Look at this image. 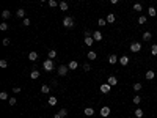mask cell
I'll use <instances>...</instances> for the list:
<instances>
[{
	"mask_svg": "<svg viewBox=\"0 0 157 118\" xmlns=\"http://www.w3.org/2000/svg\"><path fill=\"white\" fill-rule=\"evenodd\" d=\"M16 16H17V18H24V16H25V10H22V8L17 10V11H16Z\"/></svg>",
	"mask_w": 157,
	"mask_h": 118,
	"instance_id": "cell-24",
	"label": "cell"
},
{
	"mask_svg": "<svg viewBox=\"0 0 157 118\" xmlns=\"http://www.w3.org/2000/svg\"><path fill=\"white\" fill-rule=\"evenodd\" d=\"M53 118H63V117H61V115H60V113H57V115H55V117H53Z\"/></svg>",
	"mask_w": 157,
	"mask_h": 118,
	"instance_id": "cell-45",
	"label": "cell"
},
{
	"mask_svg": "<svg viewBox=\"0 0 157 118\" xmlns=\"http://www.w3.org/2000/svg\"><path fill=\"white\" fill-rule=\"evenodd\" d=\"M118 60H120V58H118V57L115 55V54H112V55H108V63H110V65H115V63H116Z\"/></svg>",
	"mask_w": 157,
	"mask_h": 118,
	"instance_id": "cell-10",
	"label": "cell"
},
{
	"mask_svg": "<svg viewBox=\"0 0 157 118\" xmlns=\"http://www.w3.org/2000/svg\"><path fill=\"white\" fill-rule=\"evenodd\" d=\"M83 69H85V71H90V69H91V66L88 65V63H85V65H83Z\"/></svg>",
	"mask_w": 157,
	"mask_h": 118,
	"instance_id": "cell-41",
	"label": "cell"
},
{
	"mask_svg": "<svg viewBox=\"0 0 157 118\" xmlns=\"http://www.w3.org/2000/svg\"><path fill=\"white\" fill-rule=\"evenodd\" d=\"M135 117H137V118H141V117H143V109H135Z\"/></svg>",
	"mask_w": 157,
	"mask_h": 118,
	"instance_id": "cell-23",
	"label": "cell"
},
{
	"mask_svg": "<svg viewBox=\"0 0 157 118\" xmlns=\"http://www.w3.org/2000/svg\"><path fill=\"white\" fill-rule=\"evenodd\" d=\"M88 60H96V57H97V54L96 52H93V50H90V52H88Z\"/></svg>",
	"mask_w": 157,
	"mask_h": 118,
	"instance_id": "cell-18",
	"label": "cell"
},
{
	"mask_svg": "<svg viewBox=\"0 0 157 118\" xmlns=\"http://www.w3.org/2000/svg\"><path fill=\"white\" fill-rule=\"evenodd\" d=\"M55 57H57V50H49V58H50V60H52V58H55Z\"/></svg>",
	"mask_w": 157,
	"mask_h": 118,
	"instance_id": "cell-29",
	"label": "cell"
},
{
	"mask_svg": "<svg viewBox=\"0 0 157 118\" xmlns=\"http://www.w3.org/2000/svg\"><path fill=\"white\" fill-rule=\"evenodd\" d=\"M10 44V38H5V39H3V46H8Z\"/></svg>",
	"mask_w": 157,
	"mask_h": 118,
	"instance_id": "cell-42",
	"label": "cell"
},
{
	"mask_svg": "<svg viewBox=\"0 0 157 118\" xmlns=\"http://www.w3.org/2000/svg\"><path fill=\"white\" fill-rule=\"evenodd\" d=\"M132 101H134V104H140V101H141V96H138V95H135L134 98H132Z\"/></svg>",
	"mask_w": 157,
	"mask_h": 118,
	"instance_id": "cell-27",
	"label": "cell"
},
{
	"mask_svg": "<svg viewBox=\"0 0 157 118\" xmlns=\"http://www.w3.org/2000/svg\"><path fill=\"white\" fill-rule=\"evenodd\" d=\"M110 88H112L110 83H102V85H101V91H102L104 95H107V93H110Z\"/></svg>",
	"mask_w": 157,
	"mask_h": 118,
	"instance_id": "cell-5",
	"label": "cell"
},
{
	"mask_svg": "<svg viewBox=\"0 0 157 118\" xmlns=\"http://www.w3.org/2000/svg\"><path fill=\"white\" fill-rule=\"evenodd\" d=\"M93 43H94V38L93 36H85V44L90 47V46H93Z\"/></svg>",
	"mask_w": 157,
	"mask_h": 118,
	"instance_id": "cell-11",
	"label": "cell"
},
{
	"mask_svg": "<svg viewBox=\"0 0 157 118\" xmlns=\"http://www.w3.org/2000/svg\"><path fill=\"white\" fill-rule=\"evenodd\" d=\"M68 71H69V68H68L66 65H60V66H58V74H60L61 77L68 74Z\"/></svg>",
	"mask_w": 157,
	"mask_h": 118,
	"instance_id": "cell-4",
	"label": "cell"
},
{
	"mask_svg": "<svg viewBox=\"0 0 157 118\" xmlns=\"http://www.w3.org/2000/svg\"><path fill=\"white\" fill-rule=\"evenodd\" d=\"M58 113H60V115H61L63 118H65V117L68 115V110H66V109H61V110H60V112H58Z\"/></svg>",
	"mask_w": 157,
	"mask_h": 118,
	"instance_id": "cell-39",
	"label": "cell"
},
{
	"mask_svg": "<svg viewBox=\"0 0 157 118\" xmlns=\"http://www.w3.org/2000/svg\"><path fill=\"white\" fill-rule=\"evenodd\" d=\"M101 115H102V117H108L110 115V107L108 106H104L102 109H101Z\"/></svg>",
	"mask_w": 157,
	"mask_h": 118,
	"instance_id": "cell-7",
	"label": "cell"
},
{
	"mask_svg": "<svg viewBox=\"0 0 157 118\" xmlns=\"http://www.w3.org/2000/svg\"><path fill=\"white\" fill-rule=\"evenodd\" d=\"M118 2H120V0H110V3H112V5H116Z\"/></svg>",
	"mask_w": 157,
	"mask_h": 118,
	"instance_id": "cell-44",
	"label": "cell"
},
{
	"mask_svg": "<svg viewBox=\"0 0 157 118\" xmlns=\"http://www.w3.org/2000/svg\"><path fill=\"white\" fill-rule=\"evenodd\" d=\"M134 10H135V11H141V10H143L141 3H135V5H134Z\"/></svg>",
	"mask_w": 157,
	"mask_h": 118,
	"instance_id": "cell-32",
	"label": "cell"
},
{
	"mask_svg": "<svg viewBox=\"0 0 157 118\" xmlns=\"http://www.w3.org/2000/svg\"><path fill=\"white\" fill-rule=\"evenodd\" d=\"M0 99H2V101L8 99V93H6V91H2V93H0Z\"/></svg>",
	"mask_w": 157,
	"mask_h": 118,
	"instance_id": "cell-30",
	"label": "cell"
},
{
	"mask_svg": "<svg viewBox=\"0 0 157 118\" xmlns=\"http://www.w3.org/2000/svg\"><path fill=\"white\" fill-rule=\"evenodd\" d=\"M10 106H16V98H10Z\"/></svg>",
	"mask_w": 157,
	"mask_h": 118,
	"instance_id": "cell-40",
	"label": "cell"
},
{
	"mask_svg": "<svg viewBox=\"0 0 157 118\" xmlns=\"http://www.w3.org/2000/svg\"><path fill=\"white\" fill-rule=\"evenodd\" d=\"M39 2H42V3H44V2H46V0H39Z\"/></svg>",
	"mask_w": 157,
	"mask_h": 118,
	"instance_id": "cell-46",
	"label": "cell"
},
{
	"mask_svg": "<svg viewBox=\"0 0 157 118\" xmlns=\"http://www.w3.org/2000/svg\"><path fill=\"white\" fill-rule=\"evenodd\" d=\"M6 66H8L6 60H0V68H6Z\"/></svg>",
	"mask_w": 157,
	"mask_h": 118,
	"instance_id": "cell-37",
	"label": "cell"
},
{
	"mask_svg": "<svg viewBox=\"0 0 157 118\" xmlns=\"http://www.w3.org/2000/svg\"><path fill=\"white\" fill-rule=\"evenodd\" d=\"M151 54H152V55H157V44L151 46Z\"/></svg>",
	"mask_w": 157,
	"mask_h": 118,
	"instance_id": "cell-31",
	"label": "cell"
},
{
	"mask_svg": "<svg viewBox=\"0 0 157 118\" xmlns=\"http://www.w3.org/2000/svg\"><path fill=\"white\" fill-rule=\"evenodd\" d=\"M141 38H143V41H149L151 38H152V35H151L149 32H145V33L141 35Z\"/></svg>",
	"mask_w": 157,
	"mask_h": 118,
	"instance_id": "cell-15",
	"label": "cell"
},
{
	"mask_svg": "<svg viewBox=\"0 0 157 118\" xmlns=\"http://www.w3.org/2000/svg\"><path fill=\"white\" fill-rule=\"evenodd\" d=\"M22 24L25 25V27H28V25H30V24H32V20H30V19H28V18H24V20H22Z\"/></svg>",
	"mask_w": 157,
	"mask_h": 118,
	"instance_id": "cell-35",
	"label": "cell"
},
{
	"mask_svg": "<svg viewBox=\"0 0 157 118\" xmlns=\"http://www.w3.org/2000/svg\"><path fill=\"white\" fill-rule=\"evenodd\" d=\"M63 25H65L66 28H72V27H74V19L68 16V18H65V19H63Z\"/></svg>",
	"mask_w": 157,
	"mask_h": 118,
	"instance_id": "cell-1",
	"label": "cell"
},
{
	"mask_svg": "<svg viewBox=\"0 0 157 118\" xmlns=\"http://www.w3.org/2000/svg\"><path fill=\"white\" fill-rule=\"evenodd\" d=\"M148 14L151 16V18H154V16L157 14V11H156V8L154 6H151V8H148Z\"/></svg>",
	"mask_w": 157,
	"mask_h": 118,
	"instance_id": "cell-16",
	"label": "cell"
},
{
	"mask_svg": "<svg viewBox=\"0 0 157 118\" xmlns=\"http://www.w3.org/2000/svg\"><path fill=\"white\" fill-rule=\"evenodd\" d=\"M130 52H140V50H141V44H140V43H137V41H135V43H132V44H130Z\"/></svg>",
	"mask_w": 157,
	"mask_h": 118,
	"instance_id": "cell-3",
	"label": "cell"
},
{
	"mask_svg": "<svg viewBox=\"0 0 157 118\" xmlns=\"http://www.w3.org/2000/svg\"><path fill=\"white\" fill-rule=\"evenodd\" d=\"M47 102H49V106H55V104H57V98H55V96H50L47 99Z\"/></svg>",
	"mask_w": 157,
	"mask_h": 118,
	"instance_id": "cell-20",
	"label": "cell"
},
{
	"mask_svg": "<svg viewBox=\"0 0 157 118\" xmlns=\"http://www.w3.org/2000/svg\"><path fill=\"white\" fill-rule=\"evenodd\" d=\"M134 90H135V91H140V90H141V83H138V82L134 83Z\"/></svg>",
	"mask_w": 157,
	"mask_h": 118,
	"instance_id": "cell-36",
	"label": "cell"
},
{
	"mask_svg": "<svg viewBox=\"0 0 157 118\" xmlns=\"http://www.w3.org/2000/svg\"><path fill=\"white\" fill-rule=\"evenodd\" d=\"M49 6L55 8V6H57V0H49Z\"/></svg>",
	"mask_w": 157,
	"mask_h": 118,
	"instance_id": "cell-38",
	"label": "cell"
},
{
	"mask_svg": "<svg viewBox=\"0 0 157 118\" xmlns=\"http://www.w3.org/2000/svg\"><path fill=\"white\" fill-rule=\"evenodd\" d=\"M0 30H2V32L8 30V24H6V22H2V24H0Z\"/></svg>",
	"mask_w": 157,
	"mask_h": 118,
	"instance_id": "cell-34",
	"label": "cell"
},
{
	"mask_svg": "<svg viewBox=\"0 0 157 118\" xmlns=\"http://www.w3.org/2000/svg\"><path fill=\"white\" fill-rule=\"evenodd\" d=\"M118 61H120L121 66H126V65H129V57H127V55H122Z\"/></svg>",
	"mask_w": 157,
	"mask_h": 118,
	"instance_id": "cell-6",
	"label": "cell"
},
{
	"mask_svg": "<svg viewBox=\"0 0 157 118\" xmlns=\"http://www.w3.org/2000/svg\"><path fill=\"white\" fill-rule=\"evenodd\" d=\"M30 77L33 79V80H35V79H38V77H39V73H38L36 69H35V71H32V73H30Z\"/></svg>",
	"mask_w": 157,
	"mask_h": 118,
	"instance_id": "cell-26",
	"label": "cell"
},
{
	"mask_svg": "<svg viewBox=\"0 0 157 118\" xmlns=\"http://www.w3.org/2000/svg\"><path fill=\"white\" fill-rule=\"evenodd\" d=\"M77 66H79V63L75 61V60H72V61H69L68 63V68H69L71 71H74V69H77Z\"/></svg>",
	"mask_w": 157,
	"mask_h": 118,
	"instance_id": "cell-9",
	"label": "cell"
},
{
	"mask_svg": "<svg viewBox=\"0 0 157 118\" xmlns=\"http://www.w3.org/2000/svg\"><path fill=\"white\" fill-rule=\"evenodd\" d=\"M93 38H94V41H101V39H102V33H101V32H94V33H93Z\"/></svg>",
	"mask_w": 157,
	"mask_h": 118,
	"instance_id": "cell-14",
	"label": "cell"
},
{
	"mask_svg": "<svg viewBox=\"0 0 157 118\" xmlns=\"http://www.w3.org/2000/svg\"><path fill=\"white\" fill-rule=\"evenodd\" d=\"M97 25H99V27H104V25H107V20H105V19H99V20H97Z\"/></svg>",
	"mask_w": 157,
	"mask_h": 118,
	"instance_id": "cell-33",
	"label": "cell"
},
{
	"mask_svg": "<svg viewBox=\"0 0 157 118\" xmlns=\"http://www.w3.org/2000/svg\"><path fill=\"white\" fill-rule=\"evenodd\" d=\"M93 113H94V109H93V107H87V109H85V115H87V117H91Z\"/></svg>",
	"mask_w": 157,
	"mask_h": 118,
	"instance_id": "cell-17",
	"label": "cell"
},
{
	"mask_svg": "<svg viewBox=\"0 0 157 118\" xmlns=\"http://www.w3.org/2000/svg\"><path fill=\"white\" fill-rule=\"evenodd\" d=\"M105 20H107V24H113L116 20V16L113 14V13H108V16H107V19H105Z\"/></svg>",
	"mask_w": 157,
	"mask_h": 118,
	"instance_id": "cell-8",
	"label": "cell"
},
{
	"mask_svg": "<svg viewBox=\"0 0 157 118\" xmlns=\"http://www.w3.org/2000/svg\"><path fill=\"white\" fill-rule=\"evenodd\" d=\"M41 91H42L44 95H47L49 91H50V87H49V85H42V87H41Z\"/></svg>",
	"mask_w": 157,
	"mask_h": 118,
	"instance_id": "cell-22",
	"label": "cell"
},
{
	"mask_svg": "<svg viewBox=\"0 0 157 118\" xmlns=\"http://www.w3.org/2000/svg\"><path fill=\"white\" fill-rule=\"evenodd\" d=\"M13 91H14V93H20V87H14V88H13Z\"/></svg>",
	"mask_w": 157,
	"mask_h": 118,
	"instance_id": "cell-43",
	"label": "cell"
},
{
	"mask_svg": "<svg viewBox=\"0 0 157 118\" xmlns=\"http://www.w3.org/2000/svg\"><path fill=\"white\" fill-rule=\"evenodd\" d=\"M60 10L61 11H66L68 10V3L66 2H60Z\"/></svg>",
	"mask_w": 157,
	"mask_h": 118,
	"instance_id": "cell-28",
	"label": "cell"
},
{
	"mask_svg": "<svg viewBox=\"0 0 157 118\" xmlns=\"http://www.w3.org/2000/svg\"><path fill=\"white\" fill-rule=\"evenodd\" d=\"M145 77L148 79V80H152V79L156 77V73H154V71H148V73L145 74Z\"/></svg>",
	"mask_w": 157,
	"mask_h": 118,
	"instance_id": "cell-13",
	"label": "cell"
},
{
	"mask_svg": "<svg viewBox=\"0 0 157 118\" xmlns=\"http://www.w3.org/2000/svg\"><path fill=\"white\" fill-rule=\"evenodd\" d=\"M42 68H44L46 71H52L53 69V60H46L44 63H42Z\"/></svg>",
	"mask_w": 157,
	"mask_h": 118,
	"instance_id": "cell-2",
	"label": "cell"
},
{
	"mask_svg": "<svg viewBox=\"0 0 157 118\" xmlns=\"http://www.w3.org/2000/svg\"><path fill=\"white\" fill-rule=\"evenodd\" d=\"M107 83H110V85H116V83H118V79L115 77V76H110V77H108V80H107Z\"/></svg>",
	"mask_w": 157,
	"mask_h": 118,
	"instance_id": "cell-12",
	"label": "cell"
},
{
	"mask_svg": "<svg viewBox=\"0 0 157 118\" xmlns=\"http://www.w3.org/2000/svg\"><path fill=\"white\" fill-rule=\"evenodd\" d=\"M146 20H148L146 16H140V18H138V24H140V25H143V24H146Z\"/></svg>",
	"mask_w": 157,
	"mask_h": 118,
	"instance_id": "cell-25",
	"label": "cell"
},
{
	"mask_svg": "<svg viewBox=\"0 0 157 118\" xmlns=\"http://www.w3.org/2000/svg\"><path fill=\"white\" fill-rule=\"evenodd\" d=\"M11 16V13H10V10H3V13H2V18L3 19H8Z\"/></svg>",
	"mask_w": 157,
	"mask_h": 118,
	"instance_id": "cell-21",
	"label": "cell"
},
{
	"mask_svg": "<svg viewBox=\"0 0 157 118\" xmlns=\"http://www.w3.org/2000/svg\"><path fill=\"white\" fill-rule=\"evenodd\" d=\"M36 58H38V54H36V52H30V54H28V60L36 61Z\"/></svg>",
	"mask_w": 157,
	"mask_h": 118,
	"instance_id": "cell-19",
	"label": "cell"
}]
</instances>
